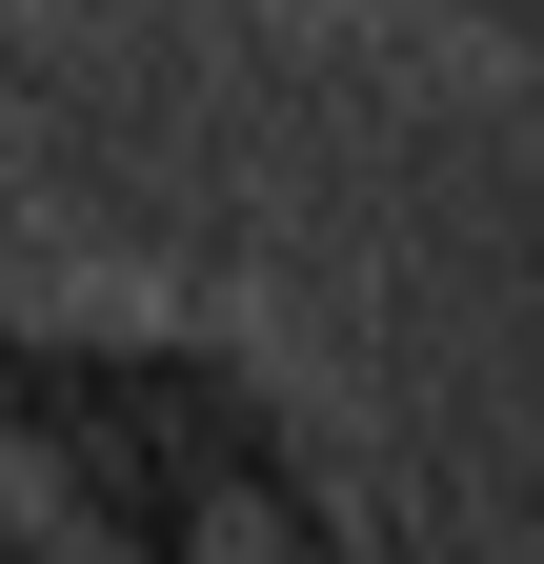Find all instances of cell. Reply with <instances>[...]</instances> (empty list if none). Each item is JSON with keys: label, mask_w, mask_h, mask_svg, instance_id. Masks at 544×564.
Returning a JSON list of instances; mask_svg holds the SVG:
<instances>
[{"label": "cell", "mask_w": 544, "mask_h": 564, "mask_svg": "<svg viewBox=\"0 0 544 564\" xmlns=\"http://www.w3.org/2000/svg\"><path fill=\"white\" fill-rule=\"evenodd\" d=\"M0 464H41L101 564H383L303 383L202 303H0Z\"/></svg>", "instance_id": "cell-1"}, {"label": "cell", "mask_w": 544, "mask_h": 564, "mask_svg": "<svg viewBox=\"0 0 544 564\" xmlns=\"http://www.w3.org/2000/svg\"><path fill=\"white\" fill-rule=\"evenodd\" d=\"M0 564H101V544H81V505H61L41 464H0Z\"/></svg>", "instance_id": "cell-2"}, {"label": "cell", "mask_w": 544, "mask_h": 564, "mask_svg": "<svg viewBox=\"0 0 544 564\" xmlns=\"http://www.w3.org/2000/svg\"><path fill=\"white\" fill-rule=\"evenodd\" d=\"M0 101H21V121H81V82L41 61V21H21V0H0Z\"/></svg>", "instance_id": "cell-3"}]
</instances>
